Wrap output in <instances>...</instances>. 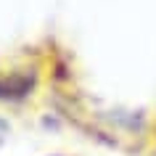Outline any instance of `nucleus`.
Here are the masks:
<instances>
[{
    "label": "nucleus",
    "instance_id": "1",
    "mask_svg": "<svg viewBox=\"0 0 156 156\" xmlns=\"http://www.w3.org/2000/svg\"><path fill=\"white\" fill-rule=\"evenodd\" d=\"M32 82H27L24 74H8V77H0V98H8V101H16V98H24L29 93Z\"/></svg>",
    "mask_w": 156,
    "mask_h": 156
},
{
    "label": "nucleus",
    "instance_id": "2",
    "mask_svg": "<svg viewBox=\"0 0 156 156\" xmlns=\"http://www.w3.org/2000/svg\"><path fill=\"white\" fill-rule=\"evenodd\" d=\"M8 130V122H5V119H0V132H5Z\"/></svg>",
    "mask_w": 156,
    "mask_h": 156
}]
</instances>
